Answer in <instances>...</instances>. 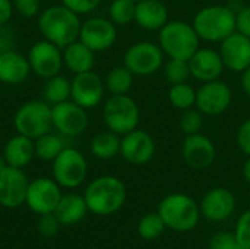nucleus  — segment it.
I'll return each instance as SVG.
<instances>
[{
    "label": "nucleus",
    "instance_id": "1",
    "mask_svg": "<svg viewBox=\"0 0 250 249\" xmlns=\"http://www.w3.org/2000/svg\"><path fill=\"white\" fill-rule=\"evenodd\" d=\"M81 25L79 15L64 4L48 6L38 15V29L41 35L60 48L79 40Z\"/></svg>",
    "mask_w": 250,
    "mask_h": 249
},
{
    "label": "nucleus",
    "instance_id": "2",
    "mask_svg": "<svg viewBox=\"0 0 250 249\" xmlns=\"http://www.w3.org/2000/svg\"><path fill=\"white\" fill-rule=\"evenodd\" d=\"M83 198L89 213L95 216H111L125 205L127 189L119 178L105 175L88 183Z\"/></svg>",
    "mask_w": 250,
    "mask_h": 249
},
{
    "label": "nucleus",
    "instance_id": "3",
    "mask_svg": "<svg viewBox=\"0 0 250 249\" xmlns=\"http://www.w3.org/2000/svg\"><path fill=\"white\" fill-rule=\"evenodd\" d=\"M201 40L208 43H221L236 31V10L227 4L205 6L192 22Z\"/></svg>",
    "mask_w": 250,
    "mask_h": 249
},
{
    "label": "nucleus",
    "instance_id": "4",
    "mask_svg": "<svg viewBox=\"0 0 250 249\" xmlns=\"http://www.w3.org/2000/svg\"><path fill=\"white\" fill-rule=\"evenodd\" d=\"M157 213L170 230L180 233L193 230L201 219L199 204L192 197L182 192H174L164 197Z\"/></svg>",
    "mask_w": 250,
    "mask_h": 249
},
{
    "label": "nucleus",
    "instance_id": "5",
    "mask_svg": "<svg viewBox=\"0 0 250 249\" xmlns=\"http://www.w3.org/2000/svg\"><path fill=\"white\" fill-rule=\"evenodd\" d=\"M158 32V44L170 59L189 60L201 47V38L193 25L185 21H168Z\"/></svg>",
    "mask_w": 250,
    "mask_h": 249
},
{
    "label": "nucleus",
    "instance_id": "6",
    "mask_svg": "<svg viewBox=\"0 0 250 249\" xmlns=\"http://www.w3.org/2000/svg\"><path fill=\"white\" fill-rule=\"evenodd\" d=\"M13 126L18 134L37 139L48 134L53 128L51 106L44 100H31L23 103L13 116Z\"/></svg>",
    "mask_w": 250,
    "mask_h": 249
},
{
    "label": "nucleus",
    "instance_id": "7",
    "mask_svg": "<svg viewBox=\"0 0 250 249\" xmlns=\"http://www.w3.org/2000/svg\"><path fill=\"white\" fill-rule=\"evenodd\" d=\"M139 106L127 94L111 95L103 107V119L108 131L123 136L139 125Z\"/></svg>",
    "mask_w": 250,
    "mask_h": 249
},
{
    "label": "nucleus",
    "instance_id": "8",
    "mask_svg": "<svg viewBox=\"0 0 250 249\" xmlns=\"http://www.w3.org/2000/svg\"><path fill=\"white\" fill-rule=\"evenodd\" d=\"M51 163L53 179L62 188L75 189L85 182L88 175V161L79 150L66 147Z\"/></svg>",
    "mask_w": 250,
    "mask_h": 249
},
{
    "label": "nucleus",
    "instance_id": "9",
    "mask_svg": "<svg viewBox=\"0 0 250 249\" xmlns=\"http://www.w3.org/2000/svg\"><path fill=\"white\" fill-rule=\"evenodd\" d=\"M164 53L160 44L151 41H139L132 44L125 56L123 65L135 76H151L164 65Z\"/></svg>",
    "mask_w": 250,
    "mask_h": 249
},
{
    "label": "nucleus",
    "instance_id": "10",
    "mask_svg": "<svg viewBox=\"0 0 250 249\" xmlns=\"http://www.w3.org/2000/svg\"><path fill=\"white\" fill-rule=\"evenodd\" d=\"M53 128L66 138H76L88 128L86 109L81 107L72 100L51 106Z\"/></svg>",
    "mask_w": 250,
    "mask_h": 249
},
{
    "label": "nucleus",
    "instance_id": "11",
    "mask_svg": "<svg viewBox=\"0 0 250 249\" xmlns=\"http://www.w3.org/2000/svg\"><path fill=\"white\" fill-rule=\"evenodd\" d=\"M233 100L231 88L221 79L204 82L196 90L195 107L204 116H218L229 110Z\"/></svg>",
    "mask_w": 250,
    "mask_h": 249
},
{
    "label": "nucleus",
    "instance_id": "12",
    "mask_svg": "<svg viewBox=\"0 0 250 249\" xmlns=\"http://www.w3.org/2000/svg\"><path fill=\"white\" fill-rule=\"evenodd\" d=\"M60 185L50 178H37L29 182L28 191H26V198L25 204L28 208L41 216L47 213H54L60 198H62V191Z\"/></svg>",
    "mask_w": 250,
    "mask_h": 249
},
{
    "label": "nucleus",
    "instance_id": "13",
    "mask_svg": "<svg viewBox=\"0 0 250 249\" xmlns=\"http://www.w3.org/2000/svg\"><path fill=\"white\" fill-rule=\"evenodd\" d=\"M28 60L37 76L48 79L59 75L63 66V50L47 40H41L29 48Z\"/></svg>",
    "mask_w": 250,
    "mask_h": 249
},
{
    "label": "nucleus",
    "instance_id": "14",
    "mask_svg": "<svg viewBox=\"0 0 250 249\" xmlns=\"http://www.w3.org/2000/svg\"><path fill=\"white\" fill-rule=\"evenodd\" d=\"M117 25L110 19L94 16L82 22L79 40L94 53H101L113 47L117 40Z\"/></svg>",
    "mask_w": 250,
    "mask_h": 249
},
{
    "label": "nucleus",
    "instance_id": "15",
    "mask_svg": "<svg viewBox=\"0 0 250 249\" xmlns=\"http://www.w3.org/2000/svg\"><path fill=\"white\" fill-rule=\"evenodd\" d=\"M105 84L94 70L76 73L70 81V98L81 107L89 110L97 107L104 97Z\"/></svg>",
    "mask_w": 250,
    "mask_h": 249
},
{
    "label": "nucleus",
    "instance_id": "16",
    "mask_svg": "<svg viewBox=\"0 0 250 249\" xmlns=\"http://www.w3.org/2000/svg\"><path fill=\"white\" fill-rule=\"evenodd\" d=\"M182 157L190 169L207 170L217 158V148L212 139L201 132L186 135L182 144Z\"/></svg>",
    "mask_w": 250,
    "mask_h": 249
},
{
    "label": "nucleus",
    "instance_id": "17",
    "mask_svg": "<svg viewBox=\"0 0 250 249\" xmlns=\"http://www.w3.org/2000/svg\"><path fill=\"white\" fill-rule=\"evenodd\" d=\"M157 151V145L151 134L142 129H133L122 136L120 156L133 166L149 163Z\"/></svg>",
    "mask_w": 250,
    "mask_h": 249
},
{
    "label": "nucleus",
    "instance_id": "18",
    "mask_svg": "<svg viewBox=\"0 0 250 249\" xmlns=\"http://www.w3.org/2000/svg\"><path fill=\"white\" fill-rule=\"evenodd\" d=\"M28 186L29 181L23 169L7 166L0 173V205L7 210H15L25 204Z\"/></svg>",
    "mask_w": 250,
    "mask_h": 249
},
{
    "label": "nucleus",
    "instance_id": "19",
    "mask_svg": "<svg viewBox=\"0 0 250 249\" xmlns=\"http://www.w3.org/2000/svg\"><path fill=\"white\" fill-rule=\"evenodd\" d=\"M201 216L212 223H221L230 219L236 210V197L227 188H212L201 200Z\"/></svg>",
    "mask_w": 250,
    "mask_h": 249
},
{
    "label": "nucleus",
    "instance_id": "20",
    "mask_svg": "<svg viewBox=\"0 0 250 249\" xmlns=\"http://www.w3.org/2000/svg\"><path fill=\"white\" fill-rule=\"evenodd\" d=\"M220 56L223 59L224 68L242 73L250 66V38L234 31L226 40L220 43Z\"/></svg>",
    "mask_w": 250,
    "mask_h": 249
},
{
    "label": "nucleus",
    "instance_id": "21",
    "mask_svg": "<svg viewBox=\"0 0 250 249\" xmlns=\"http://www.w3.org/2000/svg\"><path fill=\"white\" fill-rule=\"evenodd\" d=\"M188 62L190 68V76L202 84L220 79L226 69L220 51H215L209 47H199Z\"/></svg>",
    "mask_w": 250,
    "mask_h": 249
},
{
    "label": "nucleus",
    "instance_id": "22",
    "mask_svg": "<svg viewBox=\"0 0 250 249\" xmlns=\"http://www.w3.org/2000/svg\"><path fill=\"white\" fill-rule=\"evenodd\" d=\"M28 56L9 50L0 53V82L6 85H19L25 82L31 73Z\"/></svg>",
    "mask_w": 250,
    "mask_h": 249
},
{
    "label": "nucleus",
    "instance_id": "23",
    "mask_svg": "<svg viewBox=\"0 0 250 249\" xmlns=\"http://www.w3.org/2000/svg\"><path fill=\"white\" fill-rule=\"evenodd\" d=\"M135 22L145 31H160L168 22V9L161 0H141L136 3Z\"/></svg>",
    "mask_w": 250,
    "mask_h": 249
},
{
    "label": "nucleus",
    "instance_id": "24",
    "mask_svg": "<svg viewBox=\"0 0 250 249\" xmlns=\"http://www.w3.org/2000/svg\"><path fill=\"white\" fill-rule=\"evenodd\" d=\"M3 156L6 158L7 166L23 169L26 167L35 157V145L34 139L23 136L21 134L12 136L3 148Z\"/></svg>",
    "mask_w": 250,
    "mask_h": 249
},
{
    "label": "nucleus",
    "instance_id": "25",
    "mask_svg": "<svg viewBox=\"0 0 250 249\" xmlns=\"http://www.w3.org/2000/svg\"><path fill=\"white\" fill-rule=\"evenodd\" d=\"M86 213H88V207H86L85 198L83 195L76 194V192L62 195L54 210L57 220L63 226H73V225L81 223L85 219Z\"/></svg>",
    "mask_w": 250,
    "mask_h": 249
},
{
    "label": "nucleus",
    "instance_id": "26",
    "mask_svg": "<svg viewBox=\"0 0 250 249\" xmlns=\"http://www.w3.org/2000/svg\"><path fill=\"white\" fill-rule=\"evenodd\" d=\"M63 65L73 73L89 72L95 65V53L86 47L81 40L63 47Z\"/></svg>",
    "mask_w": 250,
    "mask_h": 249
},
{
    "label": "nucleus",
    "instance_id": "27",
    "mask_svg": "<svg viewBox=\"0 0 250 249\" xmlns=\"http://www.w3.org/2000/svg\"><path fill=\"white\" fill-rule=\"evenodd\" d=\"M120 144L122 136L107 129L104 132L97 134L91 139V153L95 158L111 160L120 154Z\"/></svg>",
    "mask_w": 250,
    "mask_h": 249
},
{
    "label": "nucleus",
    "instance_id": "28",
    "mask_svg": "<svg viewBox=\"0 0 250 249\" xmlns=\"http://www.w3.org/2000/svg\"><path fill=\"white\" fill-rule=\"evenodd\" d=\"M66 139H70V138H66L63 136L62 134H45L40 138H37L34 141V145H35V157L44 160V161H53L62 151L63 148H66L67 145L64 144Z\"/></svg>",
    "mask_w": 250,
    "mask_h": 249
},
{
    "label": "nucleus",
    "instance_id": "29",
    "mask_svg": "<svg viewBox=\"0 0 250 249\" xmlns=\"http://www.w3.org/2000/svg\"><path fill=\"white\" fill-rule=\"evenodd\" d=\"M133 78H135V75L125 65L116 66L107 73V76L104 79L105 90H108L111 95L127 94L133 85Z\"/></svg>",
    "mask_w": 250,
    "mask_h": 249
},
{
    "label": "nucleus",
    "instance_id": "30",
    "mask_svg": "<svg viewBox=\"0 0 250 249\" xmlns=\"http://www.w3.org/2000/svg\"><path fill=\"white\" fill-rule=\"evenodd\" d=\"M44 101L54 106L70 98V81L66 76L56 75L47 79L42 88Z\"/></svg>",
    "mask_w": 250,
    "mask_h": 249
},
{
    "label": "nucleus",
    "instance_id": "31",
    "mask_svg": "<svg viewBox=\"0 0 250 249\" xmlns=\"http://www.w3.org/2000/svg\"><path fill=\"white\" fill-rule=\"evenodd\" d=\"M168 100L173 107L185 112L188 109L195 107L196 103V90L188 82L174 84L168 90Z\"/></svg>",
    "mask_w": 250,
    "mask_h": 249
},
{
    "label": "nucleus",
    "instance_id": "32",
    "mask_svg": "<svg viewBox=\"0 0 250 249\" xmlns=\"http://www.w3.org/2000/svg\"><path fill=\"white\" fill-rule=\"evenodd\" d=\"M166 229L167 226L158 213H148L142 216L138 223V233L144 241H154L160 238Z\"/></svg>",
    "mask_w": 250,
    "mask_h": 249
},
{
    "label": "nucleus",
    "instance_id": "33",
    "mask_svg": "<svg viewBox=\"0 0 250 249\" xmlns=\"http://www.w3.org/2000/svg\"><path fill=\"white\" fill-rule=\"evenodd\" d=\"M136 3L133 0H113L108 7L110 21L114 25H127L135 21Z\"/></svg>",
    "mask_w": 250,
    "mask_h": 249
},
{
    "label": "nucleus",
    "instance_id": "34",
    "mask_svg": "<svg viewBox=\"0 0 250 249\" xmlns=\"http://www.w3.org/2000/svg\"><path fill=\"white\" fill-rule=\"evenodd\" d=\"M163 73H164V78L167 79V82L171 85L188 82V79L190 78L189 62L168 57V60L164 62V65H163Z\"/></svg>",
    "mask_w": 250,
    "mask_h": 249
},
{
    "label": "nucleus",
    "instance_id": "35",
    "mask_svg": "<svg viewBox=\"0 0 250 249\" xmlns=\"http://www.w3.org/2000/svg\"><path fill=\"white\" fill-rule=\"evenodd\" d=\"M179 126L185 135L199 134L204 126V114L198 109H188L183 112L179 120Z\"/></svg>",
    "mask_w": 250,
    "mask_h": 249
},
{
    "label": "nucleus",
    "instance_id": "36",
    "mask_svg": "<svg viewBox=\"0 0 250 249\" xmlns=\"http://www.w3.org/2000/svg\"><path fill=\"white\" fill-rule=\"evenodd\" d=\"M60 222L57 220L54 213H47V214H41L37 223V230L41 236L44 238H53L59 233L60 229Z\"/></svg>",
    "mask_w": 250,
    "mask_h": 249
},
{
    "label": "nucleus",
    "instance_id": "37",
    "mask_svg": "<svg viewBox=\"0 0 250 249\" xmlns=\"http://www.w3.org/2000/svg\"><path fill=\"white\" fill-rule=\"evenodd\" d=\"M234 236L240 247H243L245 249H250V210L245 211L239 217V220L236 223Z\"/></svg>",
    "mask_w": 250,
    "mask_h": 249
},
{
    "label": "nucleus",
    "instance_id": "38",
    "mask_svg": "<svg viewBox=\"0 0 250 249\" xmlns=\"http://www.w3.org/2000/svg\"><path fill=\"white\" fill-rule=\"evenodd\" d=\"M209 249H245L239 245L234 233L229 232H218L211 236L209 239Z\"/></svg>",
    "mask_w": 250,
    "mask_h": 249
},
{
    "label": "nucleus",
    "instance_id": "39",
    "mask_svg": "<svg viewBox=\"0 0 250 249\" xmlns=\"http://www.w3.org/2000/svg\"><path fill=\"white\" fill-rule=\"evenodd\" d=\"M13 10L23 18L38 16L41 12V0H12Z\"/></svg>",
    "mask_w": 250,
    "mask_h": 249
},
{
    "label": "nucleus",
    "instance_id": "40",
    "mask_svg": "<svg viewBox=\"0 0 250 249\" xmlns=\"http://www.w3.org/2000/svg\"><path fill=\"white\" fill-rule=\"evenodd\" d=\"M60 1L66 7H69L73 12H76L78 15H83V13L92 12L101 3V0H60Z\"/></svg>",
    "mask_w": 250,
    "mask_h": 249
},
{
    "label": "nucleus",
    "instance_id": "41",
    "mask_svg": "<svg viewBox=\"0 0 250 249\" xmlns=\"http://www.w3.org/2000/svg\"><path fill=\"white\" fill-rule=\"evenodd\" d=\"M236 142L240 151L246 156H250V119H246L236 132Z\"/></svg>",
    "mask_w": 250,
    "mask_h": 249
},
{
    "label": "nucleus",
    "instance_id": "42",
    "mask_svg": "<svg viewBox=\"0 0 250 249\" xmlns=\"http://www.w3.org/2000/svg\"><path fill=\"white\" fill-rule=\"evenodd\" d=\"M236 31L250 38V6L236 9Z\"/></svg>",
    "mask_w": 250,
    "mask_h": 249
},
{
    "label": "nucleus",
    "instance_id": "43",
    "mask_svg": "<svg viewBox=\"0 0 250 249\" xmlns=\"http://www.w3.org/2000/svg\"><path fill=\"white\" fill-rule=\"evenodd\" d=\"M16 37L12 28H7V25L0 26V51H9L15 50Z\"/></svg>",
    "mask_w": 250,
    "mask_h": 249
},
{
    "label": "nucleus",
    "instance_id": "44",
    "mask_svg": "<svg viewBox=\"0 0 250 249\" xmlns=\"http://www.w3.org/2000/svg\"><path fill=\"white\" fill-rule=\"evenodd\" d=\"M13 13V3L10 0H0V26L7 25Z\"/></svg>",
    "mask_w": 250,
    "mask_h": 249
},
{
    "label": "nucleus",
    "instance_id": "45",
    "mask_svg": "<svg viewBox=\"0 0 250 249\" xmlns=\"http://www.w3.org/2000/svg\"><path fill=\"white\" fill-rule=\"evenodd\" d=\"M242 88L245 94L250 97V66L242 72Z\"/></svg>",
    "mask_w": 250,
    "mask_h": 249
},
{
    "label": "nucleus",
    "instance_id": "46",
    "mask_svg": "<svg viewBox=\"0 0 250 249\" xmlns=\"http://www.w3.org/2000/svg\"><path fill=\"white\" fill-rule=\"evenodd\" d=\"M243 178L248 183H250V156H248V158L243 164Z\"/></svg>",
    "mask_w": 250,
    "mask_h": 249
},
{
    "label": "nucleus",
    "instance_id": "47",
    "mask_svg": "<svg viewBox=\"0 0 250 249\" xmlns=\"http://www.w3.org/2000/svg\"><path fill=\"white\" fill-rule=\"evenodd\" d=\"M7 167V163H6V158L3 156V153H0V173Z\"/></svg>",
    "mask_w": 250,
    "mask_h": 249
},
{
    "label": "nucleus",
    "instance_id": "48",
    "mask_svg": "<svg viewBox=\"0 0 250 249\" xmlns=\"http://www.w3.org/2000/svg\"><path fill=\"white\" fill-rule=\"evenodd\" d=\"M133 1H135V3H138V1H141V0H133Z\"/></svg>",
    "mask_w": 250,
    "mask_h": 249
},
{
    "label": "nucleus",
    "instance_id": "49",
    "mask_svg": "<svg viewBox=\"0 0 250 249\" xmlns=\"http://www.w3.org/2000/svg\"><path fill=\"white\" fill-rule=\"evenodd\" d=\"M249 203H250V194H249Z\"/></svg>",
    "mask_w": 250,
    "mask_h": 249
},
{
    "label": "nucleus",
    "instance_id": "50",
    "mask_svg": "<svg viewBox=\"0 0 250 249\" xmlns=\"http://www.w3.org/2000/svg\"><path fill=\"white\" fill-rule=\"evenodd\" d=\"M0 53H1V51H0Z\"/></svg>",
    "mask_w": 250,
    "mask_h": 249
}]
</instances>
